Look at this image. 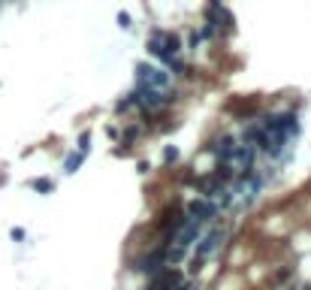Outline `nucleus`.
Returning a JSON list of instances; mask_svg holds the SVG:
<instances>
[{
    "mask_svg": "<svg viewBox=\"0 0 311 290\" xmlns=\"http://www.w3.org/2000/svg\"><path fill=\"white\" fill-rule=\"evenodd\" d=\"M136 85H145V88H166V85H169V73H163L160 67L136 64Z\"/></svg>",
    "mask_w": 311,
    "mask_h": 290,
    "instance_id": "f257e3e1",
    "label": "nucleus"
},
{
    "mask_svg": "<svg viewBox=\"0 0 311 290\" xmlns=\"http://www.w3.org/2000/svg\"><path fill=\"white\" fill-rule=\"evenodd\" d=\"M181 284V272H175V269H160L157 275H154V281L148 284V290H175Z\"/></svg>",
    "mask_w": 311,
    "mask_h": 290,
    "instance_id": "f03ea898",
    "label": "nucleus"
},
{
    "mask_svg": "<svg viewBox=\"0 0 311 290\" xmlns=\"http://www.w3.org/2000/svg\"><path fill=\"white\" fill-rule=\"evenodd\" d=\"M188 215H194V218H200V221H212L215 215H218V206L206 197V200H194V203H188Z\"/></svg>",
    "mask_w": 311,
    "mask_h": 290,
    "instance_id": "7ed1b4c3",
    "label": "nucleus"
},
{
    "mask_svg": "<svg viewBox=\"0 0 311 290\" xmlns=\"http://www.w3.org/2000/svg\"><path fill=\"white\" fill-rule=\"evenodd\" d=\"M163 263H166V248H157V251H151L142 263H139V272H148V275H157L160 269H163Z\"/></svg>",
    "mask_w": 311,
    "mask_h": 290,
    "instance_id": "20e7f679",
    "label": "nucleus"
},
{
    "mask_svg": "<svg viewBox=\"0 0 311 290\" xmlns=\"http://www.w3.org/2000/svg\"><path fill=\"white\" fill-rule=\"evenodd\" d=\"M221 236H224L221 230H212V233H206V236L200 239V245H197V254H200V260H203L206 254H212V251L218 248V242H221Z\"/></svg>",
    "mask_w": 311,
    "mask_h": 290,
    "instance_id": "39448f33",
    "label": "nucleus"
},
{
    "mask_svg": "<svg viewBox=\"0 0 311 290\" xmlns=\"http://www.w3.org/2000/svg\"><path fill=\"white\" fill-rule=\"evenodd\" d=\"M82 157H85L82 151H73V154L64 160V169H67V172H76V169H79V163H82Z\"/></svg>",
    "mask_w": 311,
    "mask_h": 290,
    "instance_id": "423d86ee",
    "label": "nucleus"
},
{
    "mask_svg": "<svg viewBox=\"0 0 311 290\" xmlns=\"http://www.w3.org/2000/svg\"><path fill=\"white\" fill-rule=\"evenodd\" d=\"M79 151H82V154L91 151V133H82V136H79Z\"/></svg>",
    "mask_w": 311,
    "mask_h": 290,
    "instance_id": "0eeeda50",
    "label": "nucleus"
},
{
    "mask_svg": "<svg viewBox=\"0 0 311 290\" xmlns=\"http://www.w3.org/2000/svg\"><path fill=\"white\" fill-rule=\"evenodd\" d=\"M30 185H33V188H36V191H42V194H48V191H51V188H54V185H51V182H48V179H36V182H30Z\"/></svg>",
    "mask_w": 311,
    "mask_h": 290,
    "instance_id": "6e6552de",
    "label": "nucleus"
},
{
    "mask_svg": "<svg viewBox=\"0 0 311 290\" xmlns=\"http://www.w3.org/2000/svg\"><path fill=\"white\" fill-rule=\"evenodd\" d=\"M136 136H139V130H136V127H127V133H124V142H133Z\"/></svg>",
    "mask_w": 311,
    "mask_h": 290,
    "instance_id": "1a4fd4ad",
    "label": "nucleus"
},
{
    "mask_svg": "<svg viewBox=\"0 0 311 290\" xmlns=\"http://www.w3.org/2000/svg\"><path fill=\"white\" fill-rule=\"evenodd\" d=\"M175 157H178V151H175V148H166V160H169V163H172V160H175Z\"/></svg>",
    "mask_w": 311,
    "mask_h": 290,
    "instance_id": "9d476101",
    "label": "nucleus"
}]
</instances>
